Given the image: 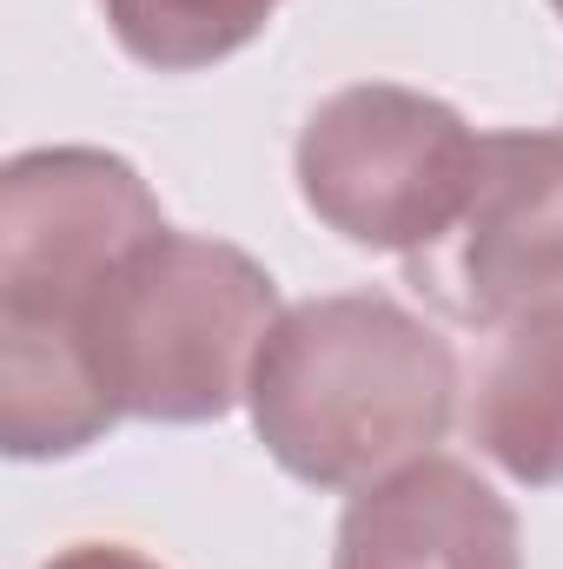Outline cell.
I'll use <instances>...</instances> for the list:
<instances>
[{"mask_svg":"<svg viewBox=\"0 0 563 569\" xmlns=\"http://www.w3.org/2000/svg\"><path fill=\"white\" fill-rule=\"evenodd\" d=\"M166 232L140 172L100 146L13 152L0 172V443L20 463L73 457L120 425L80 325L93 291Z\"/></svg>","mask_w":563,"mask_h":569,"instance_id":"1","label":"cell"},{"mask_svg":"<svg viewBox=\"0 0 563 569\" xmlns=\"http://www.w3.org/2000/svg\"><path fill=\"white\" fill-rule=\"evenodd\" d=\"M246 405L285 477L365 490L451 430L457 358L398 298L332 291L279 311Z\"/></svg>","mask_w":563,"mask_h":569,"instance_id":"2","label":"cell"},{"mask_svg":"<svg viewBox=\"0 0 563 569\" xmlns=\"http://www.w3.org/2000/svg\"><path fill=\"white\" fill-rule=\"evenodd\" d=\"M279 325L273 272L192 232H152L120 272L93 291L80 345L120 418L213 425L226 418Z\"/></svg>","mask_w":563,"mask_h":569,"instance_id":"3","label":"cell"},{"mask_svg":"<svg viewBox=\"0 0 563 569\" xmlns=\"http://www.w3.org/2000/svg\"><path fill=\"white\" fill-rule=\"evenodd\" d=\"M484 133L418 87L365 80L332 93L298 133V192L365 252H424L464 206Z\"/></svg>","mask_w":563,"mask_h":569,"instance_id":"4","label":"cell"},{"mask_svg":"<svg viewBox=\"0 0 563 569\" xmlns=\"http://www.w3.org/2000/svg\"><path fill=\"white\" fill-rule=\"evenodd\" d=\"M424 298L477 331L563 291V133H484L457 219L405 259Z\"/></svg>","mask_w":563,"mask_h":569,"instance_id":"5","label":"cell"},{"mask_svg":"<svg viewBox=\"0 0 563 569\" xmlns=\"http://www.w3.org/2000/svg\"><path fill=\"white\" fill-rule=\"evenodd\" d=\"M332 569H524L517 510L457 457H412L345 503Z\"/></svg>","mask_w":563,"mask_h":569,"instance_id":"6","label":"cell"},{"mask_svg":"<svg viewBox=\"0 0 563 569\" xmlns=\"http://www.w3.org/2000/svg\"><path fill=\"white\" fill-rule=\"evenodd\" d=\"M471 437L504 477L531 490L563 483V291L497 325L471 391Z\"/></svg>","mask_w":563,"mask_h":569,"instance_id":"7","label":"cell"},{"mask_svg":"<svg viewBox=\"0 0 563 569\" xmlns=\"http://www.w3.org/2000/svg\"><path fill=\"white\" fill-rule=\"evenodd\" d=\"M113 40L159 73H199L266 33L285 0H100Z\"/></svg>","mask_w":563,"mask_h":569,"instance_id":"8","label":"cell"},{"mask_svg":"<svg viewBox=\"0 0 563 569\" xmlns=\"http://www.w3.org/2000/svg\"><path fill=\"white\" fill-rule=\"evenodd\" d=\"M47 569H159V563L140 557V550H127V543H73V550H60Z\"/></svg>","mask_w":563,"mask_h":569,"instance_id":"9","label":"cell"},{"mask_svg":"<svg viewBox=\"0 0 563 569\" xmlns=\"http://www.w3.org/2000/svg\"><path fill=\"white\" fill-rule=\"evenodd\" d=\"M551 7H557V13H563V0H551Z\"/></svg>","mask_w":563,"mask_h":569,"instance_id":"10","label":"cell"},{"mask_svg":"<svg viewBox=\"0 0 563 569\" xmlns=\"http://www.w3.org/2000/svg\"><path fill=\"white\" fill-rule=\"evenodd\" d=\"M557 133H563V127H557Z\"/></svg>","mask_w":563,"mask_h":569,"instance_id":"11","label":"cell"}]
</instances>
